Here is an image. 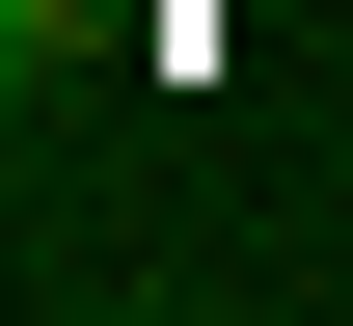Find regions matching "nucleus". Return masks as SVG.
Segmentation results:
<instances>
[{
  "label": "nucleus",
  "instance_id": "nucleus-1",
  "mask_svg": "<svg viewBox=\"0 0 353 326\" xmlns=\"http://www.w3.org/2000/svg\"><path fill=\"white\" fill-rule=\"evenodd\" d=\"M28 54H54V28H0V136H28Z\"/></svg>",
  "mask_w": 353,
  "mask_h": 326
}]
</instances>
